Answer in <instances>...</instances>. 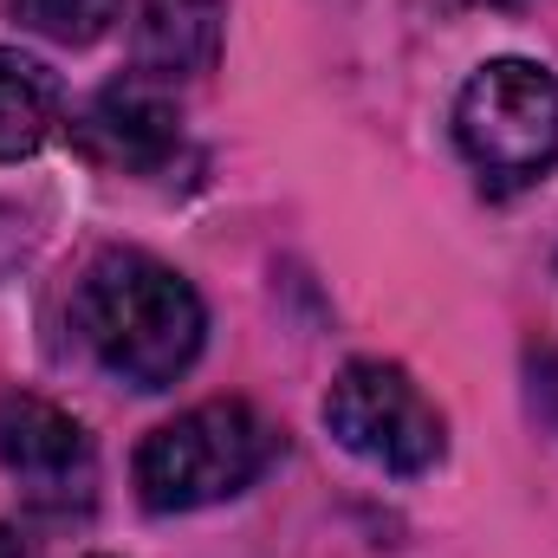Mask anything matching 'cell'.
Segmentation results:
<instances>
[{"label": "cell", "instance_id": "cell-5", "mask_svg": "<svg viewBox=\"0 0 558 558\" xmlns=\"http://www.w3.org/2000/svg\"><path fill=\"white\" fill-rule=\"evenodd\" d=\"M0 461L39 513H72L98 494L92 435L46 397H0Z\"/></svg>", "mask_w": 558, "mask_h": 558}, {"label": "cell", "instance_id": "cell-6", "mask_svg": "<svg viewBox=\"0 0 558 558\" xmlns=\"http://www.w3.org/2000/svg\"><path fill=\"white\" fill-rule=\"evenodd\" d=\"M72 143L98 162V169H124V175H156L175 162L182 149V118L169 105L162 85L149 78H118L105 85L78 118H72Z\"/></svg>", "mask_w": 558, "mask_h": 558}, {"label": "cell", "instance_id": "cell-7", "mask_svg": "<svg viewBox=\"0 0 558 558\" xmlns=\"http://www.w3.org/2000/svg\"><path fill=\"white\" fill-rule=\"evenodd\" d=\"M221 33H228V7L221 0H143L137 33H131V65L149 85H189L202 72H215L221 59Z\"/></svg>", "mask_w": 558, "mask_h": 558}, {"label": "cell", "instance_id": "cell-12", "mask_svg": "<svg viewBox=\"0 0 558 558\" xmlns=\"http://www.w3.org/2000/svg\"><path fill=\"white\" fill-rule=\"evenodd\" d=\"M507 7H513V0H507Z\"/></svg>", "mask_w": 558, "mask_h": 558}, {"label": "cell", "instance_id": "cell-9", "mask_svg": "<svg viewBox=\"0 0 558 558\" xmlns=\"http://www.w3.org/2000/svg\"><path fill=\"white\" fill-rule=\"evenodd\" d=\"M118 7H124V0H13V13H20L33 33L59 39V46H92V39H105L111 20H118Z\"/></svg>", "mask_w": 558, "mask_h": 558}, {"label": "cell", "instance_id": "cell-2", "mask_svg": "<svg viewBox=\"0 0 558 558\" xmlns=\"http://www.w3.org/2000/svg\"><path fill=\"white\" fill-rule=\"evenodd\" d=\"M279 454V428L254 403L221 397L162 422L137 448V494L149 513H195L254 487Z\"/></svg>", "mask_w": 558, "mask_h": 558}, {"label": "cell", "instance_id": "cell-4", "mask_svg": "<svg viewBox=\"0 0 558 558\" xmlns=\"http://www.w3.org/2000/svg\"><path fill=\"white\" fill-rule=\"evenodd\" d=\"M325 428L384 474H428L448 448L441 410L422 397L403 364L384 357H357L338 371V384L325 390Z\"/></svg>", "mask_w": 558, "mask_h": 558}, {"label": "cell", "instance_id": "cell-10", "mask_svg": "<svg viewBox=\"0 0 558 558\" xmlns=\"http://www.w3.org/2000/svg\"><path fill=\"white\" fill-rule=\"evenodd\" d=\"M0 558H26V546H20V539H13L7 526H0Z\"/></svg>", "mask_w": 558, "mask_h": 558}, {"label": "cell", "instance_id": "cell-11", "mask_svg": "<svg viewBox=\"0 0 558 558\" xmlns=\"http://www.w3.org/2000/svg\"><path fill=\"white\" fill-rule=\"evenodd\" d=\"M553 397H558V357H553Z\"/></svg>", "mask_w": 558, "mask_h": 558}, {"label": "cell", "instance_id": "cell-8", "mask_svg": "<svg viewBox=\"0 0 558 558\" xmlns=\"http://www.w3.org/2000/svg\"><path fill=\"white\" fill-rule=\"evenodd\" d=\"M59 105H65L59 78L39 59L0 46V162H20V156H33L52 137L59 131Z\"/></svg>", "mask_w": 558, "mask_h": 558}, {"label": "cell", "instance_id": "cell-3", "mask_svg": "<svg viewBox=\"0 0 558 558\" xmlns=\"http://www.w3.org/2000/svg\"><path fill=\"white\" fill-rule=\"evenodd\" d=\"M454 143L487 195H520L558 162V78L533 59L481 65L454 98Z\"/></svg>", "mask_w": 558, "mask_h": 558}, {"label": "cell", "instance_id": "cell-1", "mask_svg": "<svg viewBox=\"0 0 558 558\" xmlns=\"http://www.w3.org/2000/svg\"><path fill=\"white\" fill-rule=\"evenodd\" d=\"M72 325L85 338V351L131 390H169L195 357H202V331L208 312L195 299V286L162 267L143 247H105L78 292H72Z\"/></svg>", "mask_w": 558, "mask_h": 558}]
</instances>
